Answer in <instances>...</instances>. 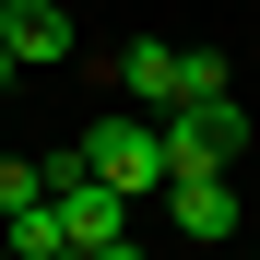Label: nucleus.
Returning a JSON list of instances; mask_svg holds the SVG:
<instances>
[{"instance_id": "9b49d317", "label": "nucleus", "mask_w": 260, "mask_h": 260, "mask_svg": "<svg viewBox=\"0 0 260 260\" xmlns=\"http://www.w3.org/2000/svg\"><path fill=\"white\" fill-rule=\"evenodd\" d=\"M71 260H83V248H71Z\"/></svg>"}, {"instance_id": "f03ea898", "label": "nucleus", "mask_w": 260, "mask_h": 260, "mask_svg": "<svg viewBox=\"0 0 260 260\" xmlns=\"http://www.w3.org/2000/svg\"><path fill=\"white\" fill-rule=\"evenodd\" d=\"M83 166H95L118 201H142V189H166V130L154 118H95L83 130Z\"/></svg>"}, {"instance_id": "6e6552de", "label": "nucleus", "mask_w": 260, "mask_h": 260, "mask_svg": "<svg viewBox=\"0 0 260 260\" xmlns=\"http://www.w3.org/2000/svg\"><path fill=\"white\" fill-rule=\"evenodd\" d=\"M24 201H48V178H36V166H24V154H0V225H12V213H24Z\"/></svg>"}, {"instance_id": "39448f33", "label": "nucleus", "mask_w": 260, "mask_h": 260, "mask_svg": "<svg viewBox=\"0 0 260 260\" xmlns=\"http://www.w3.org/2000/svg\"><path fill=\"white\" fill-rule=\"evenodd\" d=\"M118 95L178 107V48H166V36H130V48H118Z\"/></svg>"}, {"instance_id": "7ed1b4c3", "label": "nucleus", "mask_w": 260, "mask_h": 260, "mask_svg": "<svg viewBox=\"0 0 260 260\" xmlns=\"http://www.w3.org/2000/svg\"><path fill=\"white\" fill-rule=\"evenodd\" d=\"M0 48H12V71H48V59H71V12L59 0H0Z\"/></svg>"}, {"instance_id": "f257e3e1", "label": "nucleus", "mask_w": 260, "mask_h": 260, "mask_svg": "<svg viewBox=\"0 0 260 260\" xmlns=\"http://www.w3.org/2000/svg\"><path fill=\"white\" fill-rule=\"evenodd\" d=\"M237 154H248V107H237V95L166 107V189H178V178H225Z\"/></svg>"}, {"instance_id": "1a4fd4ad", "label": "nucleus", "mask_w": 260, "mask_h": 260, "mask_svg": "<svg viewBox=\"0 0 260 260\" xmlns=\"http://www.w3.org/2000/svg\"><path fill=\"white\" fill-rule=\"evenodd\" d=\"M83 260H142V248H130V237H107V248H83Z\"/></svg>"}, {"instance_id": "423d86ee", "label": "nucleus", "mask_w": 260, "mask_h": 260, "mask_svg": "<svg viewBox=\"0 0 260 260\" xmlns=\"http://www.w3.org/2000/svg\"><path fill=\"white\" fill-rule=\"evenodd\" d=\"M0 260H71V225H59V201H24L12 225H0Z\"/></svg>"}, {"instance_id": "20e7f679", "label": "nucleus", "mask_w": 260, "mask_h": 260, "mask_svg": "<svg viewBox=\"0 0 260 260\" xmlns=\"http://www.w3.org/2000/svg\"><path fill=\"white\" fill-rule=\"evenodd\" d=\"M166 213H178L189 248H225V237H237V189H225V178H178V189H166Z\"/></svg>"}, {"instance_id": "9d476101", "label": "nucleus", "mask_w": 260, "mask_h": 260, "mask_svg": "<svg viewBox=\"0 0 260 260\" xmlns=\"http://www.w3.org/2000/svg\"><path fill=\"white\" fill-rule=\"evenodd\" d=\"M0 83H12V48H0Z\"/></svg>"}, {"instance_id": "0eeeda50", "label": "nucleus", "mask_w": 260, "mask_h": 260, "mask_svg": "<svg viewBox=\"0 0 260 260\" xmlns=\"http://www.w3.org/2000/svg\"><path fill=\"white\" fill-rule=\"evenodd\" d=\"M201 95H225V48H178V107H201Z\"/></svg>"}]
</instances>
